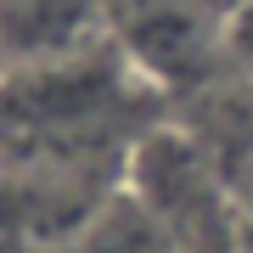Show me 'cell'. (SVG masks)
Masks as SVG:
<instances>
[{
  "label": "cell",
  "mask_w": 253,
  "mask_h": 253,
  "mask_svg": "<svg viewBox=\"0 0 253 253\" xmlns=\"http://www.w3.org/2000/svg\"><path fill=\"white\" fill-rule=\"evenodd\" d=\"M79 253H174V242L152 214H113L90 231Z\"/></svg>",
  "instance_id": "1"
},
{
  "label": "cell",
  "mask_w": 253,
  "mask_h": 253,
  "mask_svg": "<svg viewBox=\"0 0 253 253\" xmlns=\"http://www.w3.org/2000/svg\"><path fill=\"white\" fill-rule=\"evenodd\" d=\"M225 45H231L236 62L253 73V0H242V6L231 11V23H225Z\"/></svg>",
  "instance_id": "2"
},
{
  "label": "cell",
  "mask_w": 253,
  "mask_h": 253,
  "mask_svg": "<svg viewBox=\"0 0 253 253\" xmlns=\"http://www.w3.org/2000/svg\"><path fill=\"white\" fill-rule=\"evenodd\" d=\"M0 253H34L28 242H0Z\"/></svg>",
  "instance_id": "3"
}]
</instances>
